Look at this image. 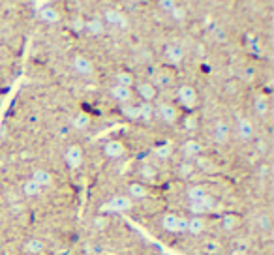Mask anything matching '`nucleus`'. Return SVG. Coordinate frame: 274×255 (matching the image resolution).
<instances>
[{"label": "nucleus", "instance_id": "dca6fc26", "mask_svg": "<svg viewBox=\"0 0 274 255\" xmlns=\"http://www.w3.org/2000/svg\"><path fill=\"white\" fill-rule=\"evenodd\" d=\"M237 132H239L240 139L244 141H250L254 137V126H252V122L248 118H240L239 120V126H237Z\"/></svg>", "mask_w": 274, "mask_h": 255}, {"label": "nucleus", "instance_id": "c756f323", "mask_svg": "<svg viewBox=\"0 0 274 255\" xmlns=\"http://www.w3.org/2000/svg\"><path fill=\"white\" fill-rule=\"evenodd\" d=\"M141 174H143L145 178L152 180L154 176H156V169L152 167V165H143V167H141Z\"/></svg>", "mask_w": 274, "mask_h": 255}, {"label": "nucleus", "instance_id": "4be33fe9", "mask_svg": "<svg viewBox=\"0 0 274 255\" xmlns=\"http://www.w3.org/2000/svg\"><path fill=\"white\" fill-rule=\"evenodd\" d=\"M23 191H24V195H29V197H36V195H40L41 188L36 184L34 180L30 178V180H27V182L23 184Z\"/></svg>", "mask_w": 274, "mask_h": 255}, {"label": "nucleus", "instance_id": "c85d7f7f", "mask_svg": "<svg viewBox=\"0 0 274 255\" xmlns=\"http://www.w3.org/2000/svg\"><path fill=\"white\" fill-rule=\"evenodd\" d=\"M256 111L259 113L261 116H265L267 115V111H268V105H267V99H263V98H257L256 99Z\"/></svg>", "mask_w": 274, "mask_h": 255}, {"label": "nucleus", "instance_id": "58836bf2", "mask_svg": "<svg viewBox=\"0 0 274 255\" xmlns=\"http://www.w3.org/2000/svg\"><path fill=\"white\" fill-rule=\"evenodd\" d=\"M73 29L83 30V29H85V21H81V19H79V21H73Z\"/></svg>", "mask_w": 274, "mask_h": 255}, {"label": "nucleus", "instance_id": "a878e982", "mask_svg": "<svg viewBox=\"0 0 274 255\" xmlns=\"http://www.w3.org/2000/svg\"><path fill=\"white\" fill-rule=\"evenodd\" d=\"M130 195H132V197H137V199L146 197L145 186H141V184H130Z\"/></svg>", "mask_w": 274, "mask_h": 255}, {"label": "nucleus", "instance_id": "473e14b6", "mask_svg": "<svg viewBox=\"0 0 274 255\" xmlns=\"http://www.w3.org/2000/svg\"><path fill=\"white\" fill-rule=\"evenodd\" d=\"M218 249H220V246H218V242H212V240H210V242H207V244H205V251H207V253H209V255L218 253Z\"/></svg>", "mask_w": 274, "mask_h": 255}, {"label": "nucleus", "instance_id": "20e7f679", "mask_svg": "<svg viewBox=\"0 0 274 255\" xmlns=\"http://www.w3.org/2000/svg\"><path fill=\"white\" fill-rule=\"evenodd\" d=\"M179 98H181V104L188 109H193L195 104H197V92H195V88L190 87V85H182L179 88Z\"/></svg>", "mask_w": 274, "mask_h": 255}, {"label": "nucleus", "instance_id": "72a5a7b5", "mask_svg": "<svg viewBox=\"0 0 274 255\" xmlns=\"http://www.w3.org/2000/svg\"><path fill=\"white\" fill-rule=\"evenodd\" d=\"M169 83V75H163V73H158L156 75V85H162V87H165Z\"/></svg>", "mask_w": 274, "mask_h": 255}, {"label": "nucleus", "instance_id": "f3484780", "mask_svg": "<svg viewBox=\"0 0 274 255\" xmlns=\"http://www.w3.org/2000/svg\"><path fill=\"white\" fill-rule=\"evenodd\" d=\"M32 180H34V182H36L38 186H40V188L53 184L51 173H49V171H45V169H36L34 173H32Z\"/></svg>", "mask_w": 274, "mask_h": 255}, {"label": "nucleus", "instance_id": "b1692460", "mask_svg": "<svg viewBox=\"0 0 274 255\" xmlns=\"http://www.w3.org/2000/svg\"><path fill=\"white\" fill-rule=\"evenodd\" d=\"M139 107V118H145V120H151L152 115H154V107H152L151 104H146V101H143L141 105H137Z\"/></svg>", "mask_w": 274, "mask_h": 255}, {"label": "nucleus", "instance_id": "4468645a", "mask_svg": "<svg viewBox=\"0 0 274 255\" xmlns=\"http://www.w3.org/2000/svg\"><path fill=\"white\" fill-rule=\"evenodd\" d=\"M137 94L145 99L146 104H151V99L156 98V88H154L152 83H139L137 85Z\"/></svg>", "mask_w": 274, "mask_h": 255}, {"label": "nucleus", "instance_id": "7ed1b4c3", "mask_svg": "<svg viewBox=\"0 0 274 255\" xmlns=\"http://www.w3.org/2000/svg\"><path fill=\"white\" fill-rule=\"evenodd\" d=\"M83 158H85V154H83V148L79 145H70L64 152V160H66V163H68L71 169L81 167Z\"/></svg>", "mask_w": 274, "mask_h": 255}, {"label": "nucleus", "instance_id": "a211bd4d", "mask_svg": "<svg viewBox=\"0 0 274 255\" xmlns=\"http://www.w3.org/2000/svg\"><path fill=\"white\" fill-rule=\"evenodd\" d=\"M85 29L92 36H102L105 32V24H104V21H99V19H90V21L85 23Z\"/></svg>", "mask_w": 274, "mask_h": 255}, {"label": "nucleus", "instance_id": "bb28decb", "mask_svg": "<svg viewBox=\"0 0 274 255\" xmlns=\"http://www.w3.org/2000/svg\"><path fill=\"white\" fill-rule=\"evenodd\" d=\"M122 113L128 116V118H139V107H137V105H124Z\"/></svg>", "mask_w": 274, "mask_h": 255}, {"label": "nucleus", "instance_id": "cd10ccee", "mask_svg": "<svg viewBox=\"0 0 274 255\" xmlns=\"http://www.w3.org/2000/svg\"><path fill=\"white\" fill-rule=\"evenodd\" d=\"M154 154H156L160 160H165V158H169L171 156V145H162V146H158L156 150H154Z\"/></svg>", "mask_w": 274, "mask_h": 255}, {"label": "nucleus", "instance_id": "f257e3e1", "mask_svg": "<svg viewBox=\"0 0 274 255\" xmlns=\"http://www.w3.org/2000/svg\"><path fill=\"white\" fill-rule=\"evenodd\" d=\"M162 225L165 231L169 233H186L188 220H184V218L177 214H165L162 220Z\"/></svg>", "mask_w": 274, "mask_h": 255}, {"label": "nucleus", "instance_id": "7c9ffc66", "mask_svg": "<svg viewBox=\"0 0 274 255\" xmlns=\"http://www.w3.org/2000/svg\"><path fill=\"white\" fill-rule=\"evenodd\" d=\"M169 13L173 15V19H177V21H184V19H186V12H184L182 8H179V6L173 8Z\"/></svg>", "mask_w": 274, "mask_h": 255}, {"label": "nucleus", "instance_id": "0eeeda50", "mask_svg": "<svg viewBox=\"0 0 274 255\" xmlns=\"http://www.w3.org/2000/svg\"><path fill=\"white\" fill-rule=\"evenodd\" d=\"M104 17L107 24H115V27H120V29L128 27V19L124 17V13L118 12V10H105Z\"/></svg>", "mask_w": 274, "mask_h": 255}, {"label": "nucleus", "instance_id": "f03ea898", "mask_svg": "<svg viewBox=\"0 0 274 255\" xmlns=\"http://www.w3.org/2000/svg\"><path fill=\"white\" fill-rule=\"evenodd\" d=\"M132 209V199L126 195H115L107 203L104 205L102 210H109V212H124V210Z\"/></svg>", "mask_w": 274, "mask_h": 255}, {"label": "nucleus", "instance_id": "9b49d317", "mask_svg": "<svg viewBox=\"0 0 274 255\" xmlns=\"http://www.w3.org/2000/svg\"><path fill=\"white\" fill-rule=\"evenodd\" d=\"M165 58L169 64H181L184 60V51L181 45H169L165 49Z\"/></svg>", "mask_w": 274, "mask_h": 255}, {"label": "nucleus", "instance_id": "f8f14e48", "mask_svg": "<svg viewBox=\"0 0 274 255\" xmlns=\"http://www.w3.org/2000/svg\"><path fill=\"white\" fill-rule=\"evenodd\" d=\"M158 115L162 116V120L167 122V124H173V122L177 120V109L171 104L160 105V107H158Z\"/></svg>", "mask_w": 274, "mask_h": 255}, {"label": "nucleus", "instance_id": "4c0bfd02", "mask_svg": "<svg viewBox=\"0 0 274 255\" xmlns=\"http://www.w3.org/2000/svg\"><path fill=\"white\" fill-rule=\"evenodd\" d=\"M190 173H192V165L188 162H184L181 165V174H190Z\"/></svg>", "mask_w": 274, "mask_h": 255}, {"label": "nucleus", "instance_id": "f704fd0d", "mask_svg": "<svg viewBox=\"0 0 274 255\" xmlns=\"http://www.w3.org/2000/svg\"><path fill=\"white\" fill-rule=\"evenodd\" d=\"M160 6L165 8V12H171V10H173L177 4H175V2H171V0H162V2H160Z\"/></svg>", "mask_w": 274, "mask_h": 255}, {"label": "nucleus", "instance_id": "393cba45", "mask_svg": "<svg viewBox=\"0 0 274 255\" xmlns=\"http://www.w3.org/2000/svg\"><path fill=\"white\" fill-rule=\"evenodd\" d=\"M197 205L201 207V209L205 210V212H209V210H214V207H216V201H214V197H210L209 193L205 195V197H201L197 201Z\"/></svg>", "mask_w": 274, "mask_h": 255}, {"label": "nucleus", "instance_id": "e433bc0d", "mask_svg": "<svg viewBox=\"0 0 274 255\" xmlns=\"http://www.w3.org/2000/svg\"><path fill=\"white\" fill-rule=\"evenodd\" d=\"M257 223H259V227H261V229H267V227H268V218H267V216H259V218H257Z\"/></svg>", "mask_w": 274, "mask_h": 255}, {"label": "nucleus", "instance_id": "aec40b11", "mask_svg": "<svg viewBox=\"0 0 274 255\" xmlns=\"http://www.w3.org/2000/svg\"><path fill=\"white\" fill-rule=\"evenodd\" d=\"M71 124H73V128H76V130L83 132V130H87V128L90 126V116L85 115V113H79V115L73 116V120H71Z\"/></svg>", "mask_w": 274, "mask_h": 255}, {"label": "nucleus", "instance_id": "39448f33", "mask_svg": "<svg viewBox=\"0 0 274 255\" xmlns=\"http://www.w3.org/2000/svg\"><path fill=\"white\" fill-rule=\"evenodd\" d=\"M73 68H76V71L79 75H92L94 71L92 62L85 55H76V58H73Z\"/></svg>", "mask_w": 274, "mask_h": 255}, {"label": "nucleus", "instance_id": "6ab92c4d", "mask_svg": "<svg viewBox=\"0 0 274 255\" xmlns=\"http://www.w3.org/2000/svg\"><path fill=\"white\" fill-rule=\"evenodd\" d=\"M182 152H184L188 158H195V156H199V152H201V145H199L197 141L190 139L182 145Z\"/></svg>", "mask_w": 274, "mask_h": 255}, {"label": "nucleus", "instance_id": "2f4dec72", "mask_svg": "<svg viewBox=\"0 0 274 255\" xmlns=\"http://www.w3.org/2000/svg\"><path fill=\"white\" fill-rule=\"evenodd\" d=\"M184 128H186L188 132H195L197 130V120L193 116H188L186 120H184Z\"/></svg>", "mask_w": 274, "mask_h": 255}, {"label": "nucleus", "instance_id": "ea45409f", "mask_svg": "<svg viewBox=\"0 0 274 255\" xmlns=\"http://www.w3.org/2000/svg\"><path fill=\"white\" fill-rule=\"evenodd\" d=\"M223 227H226V229H231V227H233V218H226V220H223Z\"/></svg>", "mask_w": 274, "mask_h": 255}, {"label": "nucleus", "instance_id": "ddd939ff", "mask_svg": "<svg viewBox=\"0 0 274 255\" xmlns=\"http://www.w3.org/2000/svg\"><path fill=\"white\" fill-rule=\"evenodd\" d=\"M24 251L29 255H41L45 251V242L41 238H30L29 242L24 244Z\"/></svg>", "mask_w": 274, "mask_h": 255}, {"label": "nucleus", "instance_id": "9d476101", "mask_svg": "<svg viewBox=\"0 0 274 255\" xmlns=\"http://www.w3.org/2000/svg\"><path fill=\"white\" fill-rule=\"evenodd\" d=\"M205 231V220L201 216H193L188 220V225H186V233L193 235V237H199L201 233Z\"/></svg>", "mask_w": 274, "mask_h": 255}, {"label": "nucleus", "instance_id": "c9c22d12", "mask_svg": "<svg viewBox=\"0 0 274 255\" xmlns=\"http://www.w3.org/2000/svg\"><path fill=\"white\" fill-rule=\"evenodd\" d=\"M190 209H192V212L195 216H201V218H203V214H205V210L201 209V207H199L197 203H192V207H190Z\"/></svg>", "mask_w": 274, "mask_h": 255}, {"label": "nucleus", "instance_id": "412c9836", "mask_svg": "<svg viewBox=\"0 0 274 255\" xmlns=\"http://www.w3.org/2000/svg\"><path fill=\"white\" fill-rule=\"evenodd\" d=\"M135 83L134 75L130 73V71H118L117 73V85L120 87H126V88H132V85Z\"/></svg>", "mask_w": 274, "mask_h": 255}, {"label": "nucleus", "instance_id": "6e6552de", "mask_svg": "<svg viewBox=\"0 0 274 255\" xmlns=\"http://www.w3.org/2000/svg\"><path fill=\"white\" fill-rule=\"evenodd\" d=\"M104 152L107 158H111V160H117V158L124 156V152H126V148H124V145L120 143V141H107L104 146Z\"/></svg>", "mask_w": 274, "mask_h": 255}, {"label": "nucleus", "instance_id": "5701e85b", "mask_svg": "<svg viewBox=\"0 0 274 255\" xmlns=\"http://www.w3.org/2000/svg\"><path fill=\"white\" fill-rule=\"evenodd\" d=\"M205 195H207V191H205L201 186H192V188L188 190V199H190L192 203H197L199 199L205 197Z\"/></svg>", "mask_w": 274, "mask_h": 255}, {"label": "nucleus", "instance_id": "423d86ee", "mask_svg": "<svg viewBox=\"0 0 274 255\" xmlns=\"http://www.w3.org/2000/svg\"><path fill=\"white\" fill-rule=\"evenodd\" d=\"M109 92H111V96L117 99V101H120V104H126V105L132 101V98H134V92H132V88L120 87V85H113Z\"/></svg>", "mask_w": 274, "mask_h": 255}, {"label": "nucleus", "instance_id": "2eb2a0df", "mask_svg": "<svg viewBox=\"0 0 274 255\" xmlns=\"http://www.w3.org/2000/svg\"><path fill=\"white\" fill-rule=\"evenodd\" d=\"M40 17H41V21H45V23L55 24L60 21V13H59V10H55V8H51V6H43L40 10Z\"/></svg>", "mask_w": 274, "mask_h": 255}, {"label": "nucleus", "instance_id": "1a4fd4ad", "mask_svg": "<svg viewBox=\"0 0 274 255\" xmlns=\"http://www.w3.org/2000/svg\"><path fill=\"white\" fill-rule=\"evenodd\" d=\"M212 137L218 145H223L226 141L229 139V126L223 120H218L214 124V132H212Z\"/></svg>", "mask_w": 274, "mask_h": 255}]
</instances>
